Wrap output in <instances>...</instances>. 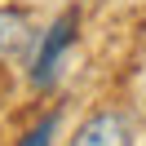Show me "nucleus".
I'll use <instances>...</instances> for the list:
<instances>
[{"instance_id":"nucleus-1","label":"nucleus","mask_w":146,"mask_h":146,"mask_svg":"<svg viewBox=\"0 0 146 146\" xmlns=\"http://www.w3.org/2000/svg\"><path fill=\"white\" fill-rule=\"evenodd\" d=\"M71 40H75V9L71 13H62V18L49 27V36H44V44H40V53H36V62H31V80L44 89V84H53V75H58V62H62V53L71 49Z\"/></svg>"},{"instance_id":"nucleus-2","label":"nucleus","mask_w":146,"mask_h":146,"mask_svg":"<svg viewBox=\"0 0 146 146\" xmlns=\"http://www.w3.org/2000/svg\"><path fill=\"white\" fill-rule=\"evenodd\" d=\"M71 146H133V128L119 111H98L80 124Z\"/></svg>"},{"instance_id":"nucleus-3","label":"nucleus","mask_w":146,"mask_h":146,"mask_svg":"<svg viewBox=\"0 0 146 146\" xmlns=\"http://www.w3.org/2000/svg\"><path fill=\"white\" fill-rule=\"evenodd\" d=\"M27 44V18L13 9H0V58H13Z\"/></svg>"},{"instance_id":"nucleus-4","label":"nucleus","mask_w":146,"mask_h":146,"mask_svg":"<svg viewBox=\"0 0 146 146\" xmlns=\"http://www.w3.org/2000/svg\"><path fill=\"white\" fill-rule=\"evenodd\" d=\"M53 128H58V115H44L27 137H22V146H49V142H53Z\"/></svg>"}]
</instances>
